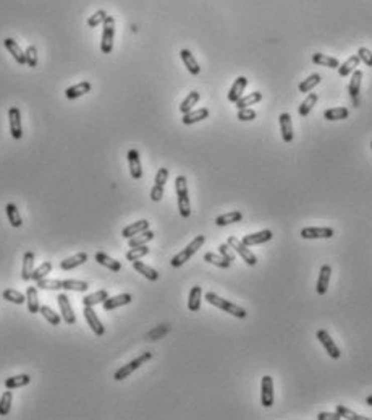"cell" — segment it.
I'll list each match as a JSON object with an SVG mask.
<instances>
[{"mask_svg":"<svg viewBox=\"0 0 372 420\" xmlns=\"http://www.w3.org/2000/svg\"><path fill=\"white\" fill-rule=\"evenodd\" d=\"M206 300L210 303V305H214V307H217V308L227 311V313L233 315L235 318H239V320H243V318L247 316V313H246L244 308H241L239 305H236V303H231V302H228V300L222 299V297H218V295L214 294V292H207V294H206Z\"/></svg>","mask_w":372,"mask_h":420,"instance_id":"cell-1","label":"cell"},{"mask_svg":"<svg viewBox=\"0 0 372 420\" xmlns=\"http://www.w3.org/2000/svg\"><path fill=\"white\" fill-rule=\"evenodd\" d=\"M175 190H177L178 197V211L183 218H189L191 216V205H189V197H188V182L185 176H178L175 180Z\"/></svg>","mask_w":372,"mask_h":420,"instance_id":"cell-2","label":"cell"},{"mask_svg":"<svg viewBox=\"0 0 372 420\" xmlns=\"http://www.w3.org/2000/svg\"><path fill=\"white\" fill-rule=\"evenodd\" d=\"M204 242H206V235H198V237H194L193 240L186 245V248H183L180 253H177V255H175V257L170 260V265H172L173 268H180L181 265H185V263L188 262V260L191 258V257L194 255V253L202 247Z\"/></svg>","mask_w":372,"mask_h":420,"instance_id":"cell-3","label":"cell"},{"mask_svg":"<svg viewBox=\"0 0 372 420\" xmlns=\"http://www.w3.org/2000/svg\"><path fill=\"white\" fill-rule=\"evenodd\" d=\"M104 31H102V41H100V50L102 54H110L113 47V36H115V20L113 17L107 15L104 20Z\"/></svg>","mask_w":372,"mask_h":420,"instance_id":"cell-4","label":"cell"},{"mask_svg":"<svg viewBox=\"0 0 372 420\" xmlns=\"http://www.w3.org/2000/svg\"><path fill=\"white\" fill-rule=\"evenodd\" d=\"M227 243L230 245V247L235 250V253H238L239 257L243 258V262L247 265V266H254L258 263V257L254 255V253L246 247V245L239 240V238H236L235 235H230L227 238Z\"/></svg>","mask_w":372,"mask_h":420,"instance_id":"cell-5","label":"cell"},{"mask_svg":"<svg viewBox=\"0 0 372 420\" xmlns=\"http://www.w3.org/2000/svg\"><path fill=\"white\" fill-rule=\"evenodd\" d=\"M151 357H152V354L151 352H143L140 357L138 359H135V360H131L130 364H127V365H123L121 368H118V370L115 372V375H113V378L116 380V381H121V380H125V378H128V376L133 373L135 370H138V368H140L144 362H148V360H151Z\"/></svg>","mask_w":372,"mask_h":420,"instance_id":"cell-6","label":"cell"},{"mask_svg":"<svg viewBox=\"0 0 372 420\" xmlns=\"http://www.w3.org/2000/svg\"><path fill=\"white\" fill-rule=\"evenodd\" d=\"M261 404L264 407H272L274 405V380L272 376H262L261 383Z\"/></svg>","mask_w":372,"mask_h":420,"instance_id":"cell-7","label":"cell"},{"mask_svg":"<svg viewBox=\"0 0 372 420\" xmlns=\"http://www.w3.org/2000/svg\"><path fill=\"white\" fill-rule=\"evenodd\" d=\"M317 339H319V343L324 346V349L327 351V354H329L332 359H340L341 352L338 349V346L335 344V341L330 338L329 332H327L325 329H319L317 331Z\"/></svg>","mask_w":372,"mask_h":420,"instance_id":"cell-8","label":"cell"},{"mask_svg":"<svg viewBox=\"0 0 372 420\" xmlns=\"http://www.w3.org/2000/svg\"><path fill=\"white\" fill-rule=\"evenodd\" d=\"M9 124L10 133L15 140H20L23 136V127H21V112L18 107H10L9 111Z\"/></svg>","mask_w":372,"mask_h":420,"instance_id":"cell-9","label":"cell"},{"mask_svg":"<svg viewBox=\"0 0 372 420\" xmlns=\"http://www.w3.org/2000/svg\"><path fill=\"white\" fill-rule=\"evenodd\" d=\"M335 230L332 227H304L301 229V237L306 240H312V238H330L333 237Z\"/></svg>","mask_w":372,"mask_h":420,"instance_id":"cell-10","label":"cell"},{"mask_svg":"<svg viewBox=\"0 0 372 420\" xmlns=\"http://www.w3.org/2000/svg\"><path fill=\"white\" fill-rule=\"evenodd\" d=\"M57 302H58V307H60V313H62L63 321L67 324H75L76 316H75V313H73V308H71V303H70L68 297L65 294H60L57 297Z\"/></svg>","mask_w":372,"mask_h":420,"instance_id":"cell-11","label":"cell"},{"mask_svg":"<svg viewBox=\"0 0 372 420\" xmlns=\"http://www.w3.org/2000/svg\"><path fill=\"white\" fill-rule=\"evenodd\" d=\"M128 165H130V174L135 180H140L143 177V167H141V159H140V153L138 149H130L128 154Z\"/></svg>","mask_w":372,"mask_h":420,"instance_id":"cell-12","label":"cell"},{"mask_svg":"<svg viewBox=\"0 0 372 420\" xmlns=\"http://www.w3.org/2000/svg\"><path fill=\"white\" fill-rule=\"evenodd\" d=\"M272 237H274L272 230L264 229V230H261V232H254V234H250V235H244L241 238V242L246 245V247H251V245H259V243L271 242Z\"/></svg>","mask_w":372,"mask_h":420,"instance_id":"cell-13","label":"cell"},{"mask_svg":"<svg viewBox=\"0 0 372 420\" xmlns=\"http://www.w3.org/2000/svg\"><path fill=\"white\" fill-rule=\"evenodd\" d=\"M83 315H84V320H86V323L89 324L91 329H92L94 332H96L97 336H102V334H104L105 329H104V326H102V323H100V320H99V316H97L96 311H94V308H92V307H84Z\"/></svg>","mask_w":372,"mask_h":420,"instance_id":"cell-14","label":"cell"},{"mask_svg":"<svg viewBox=\"0 0 372 420\" xmlns=\"http://www.w3.org/2000/svg\"><path fill=\"white\" fill-rule=\"evenodd\" d=\"M280 132H282V138L285 143H291L293 141V124H291V115L288 112H283L280 114Z\"/></svg>","mask_w":372,"mask_h":420,"instance_id":"cell-15","label":"cell"},{"mask_svg":"<svg viewBox=\"0 0 372 420\" xmlns=\"http://www.w3.org/2000/svg\"><path fill=\"white\" fill-rule=\"evenodd\" d=\"M131 300H133V297H131V294H120V295L108 297V299H105L104 303H102V307H104V310L110 311V310H113V308L128 305V303H130Z\"/></svg>","mask_w":372,"mask_h":420,"instance_id":"cell-16","label":"cell"},{"mask_svg":"<svg viewBox=\"0 0 372 420\" xmlns=\"http://www.w3.org/2000/svg\"><path fill=\"white\" fill-rule=\"evenodd\" d=\"M246 86H247V78L246 76H238L235 81H233L231 88L228 91V101L230 103H236V101L243 96Z\"/></svg>","mask_w":372,"mask_h":420,"instance_id":"cell-17","label":"cell"},{"mask_svg":"<svg viewBox=\"0 0 372 420\" xmlns=\"http://www.w3.org/2000/svg\"><path fill=\"white\" fill-rule=\"evenodd\" d=\"M332 276V268L329 265H324L319 271V279H317V294L324 295L329 291V282Z\"/></svg>","mask_w":372,"mask_h":420,"instance_id":"cell-18","label":"cell"},{"mask_svg":"<svg viewBox=\"0 0 372 420\" xmlns=\"http://www.w3.org/2000/svg\"><path fill=\"white\" fill-rule=\"evenodd\" d=\"M180 57H181V60H183L185 67L188 68L189 73H191V75H199L201 67H199L198 60L194 59V55L191 54V50H188V49H181V50H180Z\"/></svg>","mask_w":372,"mask_h":420,"instance_id":"cell-19","label":"cell"},{"mask_svg":"<svg viewBox=\"0 0 372 420\" xmlns=\"http://www.w3.org/2000/svg\"><path fill=\"white\" fill-rule=\"evenodd\" d=\"M4 46L9 49V52L13 55V59L17 60L20 65H25L26 63V55H25L23 50H21V47L18 46L17 41L12 39V38H7V39H4Z\"/></svg>","mask_w":372,"mask_h":420,"instance_id":"cell-20","label":"cell"},{"mask_svg":"<svg viewBox=\"0 0 372 420\" xmlns=\"http://www.w3.org/2000/svg\"><path fill=\"white\" fill-rule=\"evenodd\" d=\"M207 117H209V109L201 107V109H198V111H189L188 114H183L181 122H183L185 125H193V124H198V122L207 119Z\"/></svg>","mask_w":372,"mask_h":420,"instance_id":"cell-21","label":"cell"},{"mask_svg":"<svg viewBox=\"0 0 372 420\" xmlns=\"http://www.w3.org/2000/svg\"><path fill=\"white\" fill-rule=\"evenodd\" d=\"M86 262H87V255H86L84 251H79V253H76V255H73V257H70L67 260H63V262L60 263V270L70 271V270H73V268L81 266Z\"/></svg>","mask_w":372,"mask_h":420,"instance_id":"cell-22","label":"cell"},{"mask_svg":"<svg viewBox=\"0 0 372 420\" xmlns=\"http://www.w3.org/2000/svg\"><path fill=\"white\" fill-rule=\"evenodd\" d=\"M361 81H362V71L356 68L351 75V79H349V85H348V91H349V96L354 98V101L358 103V94L361 90Z\"/></svg>","mask_w":372,"mask_h":420,"instance_id":"cell-23","label":"cell"},{"mask_svg":"<svg viewBox=\"0 0 372 420\" xmlns=\"http://www.w3.org/2000/svg\"><path fill=\"white\" fill-rule=\"evenodd\" d=\"M312 62H314L316 65H320V67H329V68H333V70H337L340 67L338 59H335V57H330V55H325V54H320V52L312 54Z\"/></svg>","mask_w":372,"mask_h":420,"instance_id":"cell-24","label":"cell"},{"mask_svg":"<svg viewBox=\"0 0 372 420\" xmlns=\"http://www.w3.org/2000/svg\"><path fill=\"white\" fill-rule=\"evenodd\" d=\"M148 229H149V222L146 219H141V221L127 226L125 229L121 230V235L125 238H131V237H135L136 234H140V232H143V230H148Z\"/></svg>","mask_w":372,"mask_h":420,"instance_id":"cell-25","label":"cell"},{"mask_svg":"<svg viewBox=\"0 0 372 420\" xmlns=\"http://www.w3.org/2000/svg\"><path fill=\"white\" fill-rule=\"evenodd\" d=\"M33 271H34V253L26 251L23 258V266H21V279L29 281L33 276Z\"/></svg>","mask_w":372,"mask_h":420,"instance_id":"cell-26","label":"cell"},{"mask_svg":"<svg viewBox=\"0 0 372 420\" xmlns=\"http://www.w3.org/2000/svg\"><path fill=\"white\" fill-rule=\"evenodd\" d=\"M89 91H91V83L89 81H81V83H78L75 86H70V88L65 91V94H67L68 99H78V98L84 96V94L89 93Z\"/></svg>","mask_w":372,"mask_h":420,"instance_id":"cell-27","label":"cell"},{"mask_svg":"<svg viewBox=\"0 0 372 420\" xmlns=\"http://www.w3.org/2000/svg\"><path fill=\"white\" fill-rule=\"evenodd\" d=\"M26 303H28L29 313H38V311L41 310L38 287H28V291H26Z\"/></svg>","mask_w":372,"mask_h":420,"instance_id":"cell-28","label":"cell"},{"mask_svg":"<svg viewBox=\"0 0 372 420\" xmlns=\"http://www.w3.org/2000/svg\"><path fill=\"white\" fill-rule=\"evenodd\" d=\"M152 238H154V232L152 230H143V232L136 234L135 237L128 238V245L130 248H135V247H141V245H146L148 242H151Z\"/></svg>","mask_w":372,"mask_h":420,"instance_id":"cell-29","label":"cell"},{"mask_svg":"<svg viewBox=\"0 0 372 420\" xmlns=\"http://www.w3.org/2000/svg\"><path fill=\"white\" fill-rule=\"evenodd\" d=\"M201 297H202V289L199 286H194L189 291V299H188V308L189 311H199L201 308Z\"/></svg>","mask_w":372,"mask_h":420,"instance_id":"cell-30","label":"cell"},{"mask_svg":"<svg viewBox=\"0 0 372 420\" xmlns=\"http://www.w3.org/2000/svg\"><path fill=\"white\" fill-rule=\"evenodd\" d=\"M96 262H97L99 265H102V266L108 268V270L113 271V273H118V271L121 270L120 262H116V260L110 258L108 255H105V253H100V251L96 253Z\"/></svg>","mask_w":372,"mask_h":420,"instance_id":"cell-31","label":"cell"},{"mask_svg":"<svg viewBox=\"0 0 372 420\" xmlns=\"http://www.w3.org/2000/svg\"><path fill=\"white\" fill-rule=\"evenodd\" d=\"M241 219H243L241 211H230V213L218 216L215 219V224L218 227H223V226H228V224H233V222H239Z\"/></svg>","mask_w":372,"mask_h":420,"instance_id":"cell-32","label":"cell"},{"mask_svg":"<svg viewBox=\"0 0 372 420\" xmlns=\"http://www.w3.org/2000/svg\"><path fill=\"white\" fill-rule=\"evenodd\" d=\"M133 268L140 274H143L146 279H149V281H157L159 279V273L156 270H152L151 266H148V265H144L143 262H140V260L133 262Z\"/></svg>","mask_w":372,"mask_h":420,"instance_id":"cell-33","label":"cell"},{"mask_svg":"<svg viewBox=\"0 0 372 420\" xmlns=\"http://www.w3.org/2000/svg\"><path fill=\"white\" fill-rule=\"evenodd\" d=\"M199 99H201V94L198 91H191L183 99V103L180 104V112L181 114H188L189 111H193V107L199 103Z\"/></svg>","mask_w":372,"mask_h":420,"instance_id":"cell-34","label":"cell"},{"mask_svg":"<svg viewBox=\"0 0 372 420\" xmlns=\"http://www.w3.org/2000/svg\"><path fill=\"white\" fill-rule=\"evenodd\" d=\"M317 99H319V96H317L316 93H309L308 96H306V99L301 103V106L298 107V114H300L301 117H306V115H308L312 111V107L316 106Z\"/></svg>","mask_w":372,"mask_h":420,"instance_id":"cell-35","label":"cell"},{"mask_svg":"<svg viewBox=\"0 0 372 420\" xmlns=\"http://www.w3.org/2000/svg\"><path fill=\"white\" fill-rule=\"evenodd\" d=\"M261 101H262V93L254 91L251 94H247V96H241L235 104H236L238 109H243V107H250L253 104H258V103H261Z\"/></svg>","mask_w":372,"mask_h":420,"instance_id":"cell-36","label":"cell"},{"mask_svg":"<svg viewBox=\"0 0 372 420\" xmlns=\"http://www.w3.org/2000/svg\"><path fill=\"white\" fill-rule=\"evenodd\" d=\"M105 299H108V292L102 289V291H97V292H94L91 295H86L83 299V305L84 307H94V305H97V303H104Z\"/></svg>","mask_w":372,"mask_h":420,"instance_id":"cell-37","label":"cell"},{"mask_svg":"<svg viewBox=\"0 0 372 420\" xmlns=\"http://www.w3.org/2000/svg\"><path fill=\"white\" fill-rule=\"evenodd\" d=\"M348 115H349V111L346 109V107H332V109L324 112V119L330 120V122L345 120V119H348Z\"/></svg>","mask_w":372,"mask_h":420,"instance_id":"cell-38","label":"cell"},{"mask_svg":"<svg viewBox=\"0 0 372 420\" xmlns=\"http://www.w3.org/2000/svg\"><path fill=\"white\" fill-rule=\"evenodd\" d=\"M359 62L361 60H359L358 55H351L345 63H340V67H338L340 76H348L349 73H353V71L356 70V67L359 65Z\"/></svg>","mask_w":372,"mask_h":420,"instance_id":"cell-39","label":"cell"},{"mask_svg":"<svg viewBox=\"0 0 372 420\" xmlns=\"http://www.w3.org/2000/svg\"><path fill=\"white\" fill-rule=\"evenodd\" d=\"M29 381H31V376L29 375H17V376H12V378H7L5 386H7V389H15V388L29 385Z\"/></svg>","mask_w":372,"mask_h":420,"instance_id":"cell-40","label":"cell"},{"mask_svg":"<svg viewBox=\"0 0 372 420\" xmlns=\"http://www.w3.org/2000/svg\"><path fill=\"white\" fill-rule=\"evenodd\" d=\"M5 211L7 216H9V222L12 224L13 227H21V224H23V219H21V214L18 211V208L13 205V203H9V205L5 206Z\"/></svg>","mask_w":372,"mask_h":420,"instance_id":"cell-41","label":"cell"},{"mask_svg":"<svg viewBox=\"0 0 372 420\" xmlns=\"http://www.w3.org/2000/svg\"><path fill=\"white\" fill-rule=\"evenodd\" d=\"M62 289L63 291H76V292H86L89 286L84 281H76V279H67L62 281Z\"/></svg>","mask_w":372,"mask_h":420,"instance_id":"cell-42","label":"cell"},{"mask_svg":"<svg viewBox=\"0 0 372 420\" xmlns=\"http://www.w3.org/2000/svg\"><path fill=\"white\" fill-rule=\"evenodd\" d=\"M320 83V75L319 73H312L311 76H308L306 79L300 83V93H311L316 86Z\"/></svg>","mask_w":372,"mask_h":420,"instance_id":"cell-43","label":"cell"},{"mask_svg":"<svg viewBox=\"0 0 372 420\" xmlns=\"http://www.w3.org/2000/svg\"><path fill=\"white\" fill-rule=\"evenodd\" d=\"M204 260H206L207 263H212L218 268H222V270H227V268H230V262L228 260H225L222 255H217V253H212V251H209L204 255Z\"/></svg>","mask_w":372,"mask_h":420,"instance_id":"cell-44","label":"cell"},{"mask_svg":"<svg viewBox=\"0 0 372 420\" xmlns=\"http://www.w3.org/2000/svg\"><path fill=\"white\" fill-rule=\"evenodd\" d=\"M2 295H4L5 300H9L12 303H17V305H21V303L26 302V295H23L18 291H15V289H5Z\"/></svg>","mask_w":372,"mask_h":420,"instance_id":"cell-45","label":"cell"},{"mask_svg":"<svg viewBox=\"0 0 372 420\" xmlns=\"http://www.w3.org/2000/svg\"><path fill=\"white\" fill-rule=\"evenodd\" d=\"M41 313H42V316L46 318V320L52 324V326H58V324H60V315L58 313H55V311L50 308V307H47V305H44V307H41Z\"/></svg>","mask_w":372,"mask_h":420,"instance_id":"cell-46","label":"cell"},{"mask_svg":"<svg viewBox=\"0 0 372 420\" xmlns=\"http://www.w3.org/2000/svg\"><path fill=\"white\" fill-rule=\"evenodd\" d=\"M12 401H13V394L12 391H5L0 397V415H9V412L12 409Z\"/></svg>","mask_w":372,"mask_h":420,"instance_id":"cell-47","label":"cell"},{"mask_svg":"<svg viewBox=\"0 0 372 420\" xmlns=\"http://www.w3.org/2000/svg\"><path fill=\"white\" fill-rule=\"evenodd\" d=\"M36 287L44 289V291H58V289H62V281L44 278V279L38 281V286H36Z\"/></svg>","mask_w":372,"mask_h":420,"instance_id":"cell-48","label":"cell"},{"mask_svg":"<svg viewBox=\"0 0 372 420\" xmlns=\"http://www.w3.org/2000/svg\"><path fill=\"white\" fill-rule=\"evenodd\" d=\"M52 271V263L50 262H46V263H42L39 268H36V270L33 271V276H31V279L33 281H41V279H44V278H47V274Z\"/></svg>","mask_w":372,"mask_h":420,"instance_id":"cell-49","label":"cell"},{"mask_svg":"<svg viewBox=\"0 0 372 420\" xmlns=\"http://www.w3.org/2000/svg\"><path fill=\"white\" fill-rule=\"evenodd\" d=\"M149 253V248L146 247V245H141V247H135V248H130V251L127 253V260L128 262H136V260H140L143 257H146Z\"/></svg>","mask_w":372,"mask_h":420,"instance_id":"cell-50","label":"cell"},{"mask_svg":"<svg viewBox=\"0 0 372 420\" xmlns=\"http://www.w3.org/2000/svg\"><path fill=\"white\" fill-rule=\"evenodd\" d=\"M337 412L340 414L341 418H348V420H366L367 417H362L359 414H356V412L353 410H349L348 407H345V405H337Z\"/></svg>","mask_w":372,"mask_h":420,"instance_id":"cell-51","label":"cell"},{"mask_svg":"<svg viewBox=\"0 0 372 420\" xmlns=\"http://www.w3.org/2000/svg\"><path fill=\"white\" fill-rule=\"evenodd\" d=\"M258 117V114L254 109H250V107H243V109H238L236 114V119L241 120V122H251Z\"/></svg>","mask_w":372,"mask_h":420,"instance_id":"cell-52","label":"cell"},{"mask_svg":"<svg viewBox=\"0 0 372 420\" xmlns=\"http://www.w3.org/2000/svg\"><path fill=\"white\" fill-rule=\"evenodd\" d=\"M105 18H107V13L104 10H97L89 20H87V26H89V28H96L97 25L104 23Z\"/></svg>","mask_w":372,"mask_h":420,"instance_id":"cell-53","label":"cell"},{"mask_svg":"<svg viewBox=\"0 0 372 420\" xmlns=\"http://www.w3.org/2000/svg\"><path fill=\"white\" fill-rule=\"evenodd\" d=\"M25 55H26V63L29 65V67H36L38 65V50H36L34 46H29L26 50H25Z\"/></svg>","mask_w":372,"mask_h":420,"instance_id":"cell-54","label":"cell"},{"mask_svg":"<svg viewBox=\"0 0 372 420\" xmlns=\"http://www.w3.org/2000/svg\"><path fill=\"white\" fill-rule=\"evenodd\" d=\"M218 251H220V255H222L225 260H228L230 263H231V262H235V258H236V255H235V250H233L228 243H222V245H218Z\"/></svg>","mask_w":372,"mask_h":420,"instance_id":"cell-55","label":"cell"},{"mask_svg":"<svg viewBox=\"0 0 372 420\" xmlns=\"http://www.w3.org/2000/svg\"><path fill=\"white\" fill-rule=\"evenodd\" d=\"M167 180H169V169L165 167H160L156 174V180H154V185L157 187H165Z\"/></svg>","mask_w":372,"mask_h":420,"instance_id":"cell-56","label":"cell"},{"mask_svg":"<svg viewBox=\"0 0 372 420\" xmlns=\"http://www.w3.org/2000/svg\"><path fill=\"white\" fill-rule=\"evenodd\" d=\"M358 57H359V60H362V63H366L367 67H372V52L367 47H359Z\"/></svg>","mask_w":372,"mask_h":420,"instance_id":"cell-57","label":"cell"},{"mask_svg":"<svg viewBox=\"0 0 372 420\" xmlns=\"http://www.w3.org/2000/svg\"><path fill=\"white\" fill-rule=\"evenodd\" d=\"M340 414L338 412H319L317 414V420H340Z\"/></svg>","mask_w":372,"mask_h":420,"instance_id":"cell-58","label":"cell"},{"mask_svg":"<svg viewBox=\"0 0 372 420\" xmlns=\"http://www.w3.org/2000/svg\"><path fill=\"white\" fill-rule=\"evenodd\" d=\"M164 197V187H157L154 185L152 187V190H151V200L152 201H160Z\"/></svg>","mask_w":372,"mask_h":420,"instance_id":"cell-59","label":"cell"},{"mask_svg":"<svg viewBox=\"0 0 372 420\" xmlns=\"http://www.w3.org/2000/svg\"><path fill=\"white\" fill-rule=\"evenodd\" d=\"M366 404H367V405H372V396H367V397H366Z\"/></svg>","mask_w":372,"mask_h":420,"instance_id":"cell-60","label":"cell"},{"mask_svg":"<svg viewBox=\"0 0 372 420\" xmlns=\"http://www.w3.org/2000/svg\"><path fill=\"white\" fill-rule=\"evenodd\" d=\"M370 148H372V141H370Z\"/></svg>","mask_w":372,"mask_h":420,"instance_id":"cell-61","label":"cell"}]
</instances>
